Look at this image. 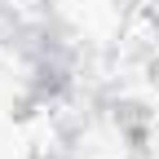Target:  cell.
Masks as SVG:
<instances>
[]
</instances>
